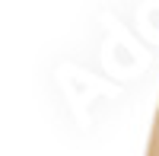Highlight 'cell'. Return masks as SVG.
Masks as SVG:
<instances>
[{
    "instance_id": "obj_1",
    "label": "cell",
    "mask_w": 159,
    "mask_h": 156,
    "mask_svg": "<svg viewBox=\"0 0 159 156\" xmlns=\"http://www.w3.org/2000/svg\"><path fill=\"white\" fill-rule=\"evenodd\" d=\"M147 156H159V112H156V121H153V137H150V153Z\"/></svg>"
}]
</instances>
